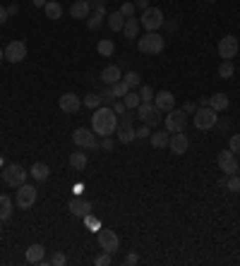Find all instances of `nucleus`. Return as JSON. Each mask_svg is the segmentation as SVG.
<instances>
[{
    "instance_id": "dca6fc26",
    "label": "nucleus",
    "mask_w": 240,
    "mask_h": 266,
    "mask_svg": "<svg viewBox=\"0 0 240 266\" xmlns=\"http://www.w3.org/2000/svg\"><path fill=\"white\" fill-rule=\"evenodd\" d=\"M115 137H118L120 144H130V141L137 139V130L130 125V115L123 117V125H118V130H115Z\"/></svg>"
},
{
    "instance_id": "3c124183",
    "label": "nucleus",
    "mask_w": 240,
    "mask_h": 266,
    "mask_svg": "<svg viewBox=\"0 0 240 266\" xmlns=\"http://www.w3.org/2000/svg\"><path fill=\"white\" fill-rule=\"evenodd\" d=\"M137 261H139V257H137V254H128V257H125V264H128V266L137 264Z\"/></svg>"
},
{
    "instance_id": "473e14b6",
    "label": "nucleus",
    "mask_w": 240,
    "mask_h": 266,
    "mask_svg": "<svg viewBox=\"0 0 240 266\" xmlns=\"http://www.w3.org/2000/svg\"><path fill=\"white\" fill-rule=\"evenodd\" d=\"M216 72H219V77H221V79H231L233 75H235V67H233L231 60H224V63L219 65V70H216Z\"/></svg>"
},
{
    "instance_id": "ddd939ff",
    "label": "nucleus",
    "mask_w": 240,
    "mask_h": 266,
    "mask_svg": "<svg viewBox=\"0 0 240 266\" xmlns=\"http://www.w3.org/2000/svg\"><path fill=\"white\" fill-rule=\"evenodd\" d=\"M216 163H219L221 173H226V175H235V173H238V161H235V154H233L231 149L219 151V156H216Z\"/></svg>"
},
{
    "instance_id": "f257e3e1",
    "label": "nucleus",
    "mask_w": 240,
    "mask_h": 266,
    "mask_svg": "<svg viewBox=\"0 0 240 266\" xmlns=\"http://www.w3.org/2000/svg\"><path fill=\"white\" fill-rule=\"evenodd\" d=\"M91 130L101 137H113L115 130H118V115L115 110L108 108V106H99L91 115Z\"/></svg>"
},
{
    "instance_id": "4d7b16f0",
    "label": "nucleus",
    "mask_w": 240,
    "mask_h": 266,
    "mask_svg": "<svg viewBox=\"0 0 240 266\" xmlns=\"http://www.w3.org/2000/svg\"><path fill=\"white\" fill-rule=\"evenodd\" d=\"M207 3H216V0H207Z\"/></svg>"
},
{
    "instance_id": "aec40b11",
    "label": "nucleus",
    "mask_w": 240,
    "mask_h": 266,
    "mask_svg": "<svg viewBox=\"0 0 240 266\" xmlns=\"http://www.w3.org/2000/svg\"><path fill=\"white\" fill-rule=\"evenodd\" d=\"M91 15V5H89V0H75L70 8V17L72 19H87Z\"/></svg>"
},
{
    "instance_id": "412c9836",
    "label": "nucleus",
    "mask_w": 240,
    "mask_h": 266,
    "mask_svg": "<svg viewBox=\"0 0 240 266\" xmlns=\"http://www.w3.org/2000/svg\"><path fill=\"white\" fill-rule=\"evenodd\" d=\"M123 79V70H120V65H108V67H104L101 70V82L104 84H115V82H120Z\"/></svg>"
},
{
    "instance_id": "13d9d810",
    "label": "nucleus",
    "mask_w": 240,
    "mask_h": 266,
    "mask_svg": "<svg viewBox=\"0 0 240 266\" xmlns=\"http://www.w3.org/2000/svg\"><path fill=\"white\" fill-rule=\"evenodd\" d=\"M238 175H240V165H238Z\"/></svg>"
},
{
    "instance_id": "e433bc0d",
    "label": "nucleus",
    "mask_w": 240,
    "mask_h": 266,
    "mask_svg": "<svg viewBox=\"0 0 240 266\" xmlns=\"http://www.w3.org/2000/svg\"><path fill=\"white\" fill-rule=\"evenodd\" d=\"M101 103H104L101 101V94H89L87 99H84V106H89V108H94V110L99 108Z\"/></svg>"
},
{
    "instance_id": "6e6552de",
    "label": "nucleus",
    "mask_w": 240,
    "mask_h": 266,
    "mask_svg": "<svg viewBox=\"0 0 240 266\" xmlns=\"http://www.w3.org/2000/svg\"><path fill=\"white\" fill-rule=\"evenodd\" d=\"M99 247L108 254H115L120 250V237L115 230H108V228H101L99 230Z\"/></svg>"
},
{
    "instance_id": "6e6d98bb",
    "label": "nucleus",
    "mask_w": 240,
    "mask_h": 266,
    "mask_svg": "<svg viewBox=\"0 0 240 266\" xmlns=\"http://www.w3.org/2000/svg\"><path fill=\"white\" fill-rule=\"evenodd\" d=\"M0 233H3V221H0Z\"/></svg>"
},
{
    "instance_id": "79ce46f5",
    "label": "nucleus",
    "mask_w": 240,
    "mask_h": 266,
    "mask_svg": "<svg viewBox=\"0 0 240 266\" xmlns=\"http://www.w3.org/2000/svg\"><path fill=\"white\" fill-rule=\"evenodd\" d=\"M111 108L115 110V115H125V113H128V106H125V103H123V99H118V101L113 103Z\"/></svg>"
},
{
    "instance_id": "de8ad7c7",
    "label": "nucleus",
    "mask_w": 240,
    "mask_h": 266,
    "mask_svg": "<svg viewBox=\"0 0 240 266\" xmlns=\"http://www.w3.org/2000/svg\"><path fill=\"white\" fill-rule=\"evenodd\" d=\"M101 149H104V151H113V139H111V137H104V141H101Z\"/></svg>"
},
{
    "instance_id": "58836bf2",
    "label": "nucleus",
    "mask_w": 240,
    "mask_h": 266,
    "mask_svg": "<svg viewBox=\"0 0 240 266\" xmlns=\"http://www.w3.org/2000/svg\"><path fill=\"white\" fill-rule=\"evenodd\" d=\"M123 79L128 82L130 89H137V86H139V75H137V72H128V75H123Z\"/></svg>"
},
{
    "instance_id": "1a4fd4ad",
    "label": "nucleus",
    "mask_w": 240,
    "mask_h": 266,
    "mask_svg": "<svg viewBox=\"0 0 240 266\" xmlns=\"http://www.w3.org/2000/svg\"><path fill=\"white\" fill-rule=\"evenodd\" d=\"M159 113H161V110L154 106V101L152 103H139V106H137V117L142 120L144 125H149V127L159 125Z\"/></svg>"
},
{
    "instance_id": "bb28decb",
    "label": "nucleus",
    "mask_w": 240,
    "mask_h": 266,
    "mask_svg": "<svg viewBox=\"0 0 240 266\" xmlns=\"http://www.w3.org/2000/svg\"><path fill=\"white\" fill-rule=\"evenodd\" d=\"M10 219H12V199L8 195H0V221L5 223Z\"/></svg>"
},
{
    "instance_id": "c85d7f7f",
    "label": "nucleus",
    "mask_w": 240,
    "mask_h": 266,
    "mask_svg": "<svg viewBox=\"0 0 240 266\" xmlns=\"http://www.w3.org/2000/svg\"><path fill=\"white\" fill-rule=\"evenodd\" d=\"M106 19H108V29H111V32H123V27H125V17L120 15V10L118 12H113V15H108Z\"/></svg>"
},
{
    "instance_id": "6ab92c4d",
    "label": "nucleus",
    "mask_w": 240,
    "mask_h": 266,
    "mask_svg": "<svg viewBox=\"0 0 240 266\" xmlns=\"http://www.w3.org/2000/svg\"><path fill=\"white\" fill-rule=\"evenodd\" d=\"M154 106H156L159 110H166L168 113V110L176 108V96L163 89V91H159V94H154Z\"/></svg>"
},
{
    "instance_id": "f704fd0d",
    "label": "nucleus",
    "mask_w": 240,
    "mask_h": 266,
    "mask_svg": "<svg viewBox=\"0 0 240 266\" xmlns=\"http://www.w3.org/2000/svg\"><path fill=\"white\" fill-rule=\"evenodd\" d=\"M139 99H142V103H152L154 101V89L152 86H139Z\"/></svg>"
},
{
    "instance_id": "72a5a7b5",
    "label": "nucleus",
    "mask_w": 240,
    "mask_h": 266,
    "mask_svg": "<svg viewBox=\"0 0 240 266\" xmlns=\"http://www.w3.org/2000/svg\"><path fill=\"white\" fill-rule=\"evenodd\" d=\"M111 91H113V96H115V99H123V96L130 91V86H128V82H125V79H120V82L111 84Z\"/></svg>"
},
{
    "instance_id": "a878e982",
    "label": "nucleus",
    "mask_w": 240,
    "mask_h": 266,
    "mask_svg": "<svg viewBox=\"0 0 240 266\" xmlns=\"http://www.w3.org/2000/svg\"><path fill=\"white\" fill-rule=\"evenodd\" d=\"M87 163H89V156L84 154V149H77L75 154H70V165L75 171H84Z\"/></svg>"
},
{
    "instance_id": "b1692460",
    "label": "nucleus",
    "mask_w": 240,
    "mask_h": 266,
    "mask_svg": "<svg viewBox=\"0 0 240 266\" xmlns=\"http://www.w3.org/2000/svg\"><path fill=\"white\" fill-rule=\"evenodd\" d=\"M123 34H125L128 41H135L137 34H139V19L137 17H128L125 19V27H123Z\"/></svg>"
},
{
    "instance_id": "423d86ee",
    "label": "nucleus",
    "mask_w": 240,
    "mask_h": 266,
    "mask_svg": "<svg viewBox=\"0 0 240 266\" xmlns=\"http://www.w3.org/2000/svg\"><path fill=\"white\" fill-rule=\"evenodd\" d=\"M216 120H219V115L211 106H202V108L195 110V127L197 130H211L216 125Z\"/></svg>"
},
{
    "instance_id": "4468645a",
    "label": "nucleus",
    "mask_w": 240,
    "mask_h": 266,
    "mask_svg": "<svg viewBox=\"0 0 240 266\" xmlns=\"http://www.w3.org/2000/svg\"><path fill=\"white\" fill-rule=\"evenodd\" d=\"M168 149L173 151L176 156H183V154H187V149H190V139H187L183 132H173L171 139H168Z\"/></svg>"
},
{
    "instance_id": "ea45409f",
    "label": "nucleus",
    "mask_w": 240,
    "mask_h": 266,
    "mask_svg": "<svg viewBox=\"0 0 240 266\" xmlns=\"http://www.w3.org/2000/svg\"><path fill=\"white\" fill-rule=\"evenodd\" d=\"M113 261V254H108V252H101V254H99V257L94 259V264L96 266H108Z\"/></svg>"
},
{
    "instance_id": "a211bd4d",
    "label": "nucleus",
    "mask_w": 240,
    "mask_h": 266,
    "mask_svg": "<svg viewBox=\"0 0 240 266\" xmlns=\"http://www.w3.org/2000/svg\"><path fill=\"white\" fill-rule=\"evenodd\" d=\"M24 257H27V264H43L46 261V247L43 245H29L27 252H24Z\"/></svg>"
},
{
    "instance_id": "2eb2a0df",
    "label": "nucleus",
    "mask_w": 240,
    "mask_h": 266,
    "mask_svg": "<svg viewBox=\"0 0 240 266\" xmlns=\"http://www.w3.org/2000/svg\"><path fill=\"white\" fill-rule=\"evenodd\" d=\"M67 209H70V213L75 219H84V216L91 213V202L82 199V197H72L70 204H67Z\"/></svg>"
},
{
    "instance_id": "09e8293b",
    "label": "nucleus",
    "mask_w": 240,
    "mask_h": 266,
    "mask_svg": "<svg viewBox=\"0 0 240 266\" xmlns=\"http://www.w3.org/2000/svg\"><path fill=\"white\" fill-rule=\"evenodd\" d=\"M183 110H185V113H187V115H190V113H195V110H197V106H195V103H192V101H187V103H185V106H183Z\"/></svg>"
},
{
    "instance_id": "9d476101",
    "label": "nucleus",
    "mask_w": 240,
    "mask_h": 266,
    "mask_svg": "<svg viewBox=\"0 0 240 266\" xmlns=\"http://www.w3.org/2000/svg\"><path fill=\"white\" fill-rule=\"evenodd\" d=\"M238 48H240L238 39L228 34V36H224V39L219 41V46H216V51H219V58H224V60H233V58L238 55Z\"/></svg>"
},
{
    "instance_id": "20e7f679",
    "label": "nucleus",
    "mask_w": 240,
    "mask_h": 266,
    "mask_svg": "<svg viewBox=\"0 0 240 266\" xmlns=\"http://www.w3.org/2000/svg\"><path fill=\"white\" fill-rule=\"evenodd\" d=\"M163 39H161L156 32H147L144 36H139V51L147 55H159L163 51Z\"/></svg>"
},
{
    "instance_id": "f8f14e48",
    "label": "nucleus",
    "mask_w": 240,
    "mask_h": 266,
    "mask_svg": "<svg viewBox=\"0 0 240 266\" xmlns=\"http://www.w3.org/2000/svg\"><path fill=\"white\" fill-rule=\"evenodd\" d=\"M185 125H187V113L185 110H168V115H166V130L171 134L173 132H183Z\"/></svg>"
},
{
    "instance_id": "cd10ccee",
    "label": "nucleus",
    "mask_w": 240,
    "mask_h": 266,
    "mask_svg": "<svg viewBox=\"0 0 240 266\" xmlns=\"http://www.w3.org/2000/svg\"><path fill=\"white\" fill-rule=\"evenodd\" d=\"M43 12H46L48 19H60L63 17V5L56 3V0H48L46 5H43Z\"/></svg>"
},
{
    "instance_id": "c03bdc74",
    "label": "nucleus",
    "mask_w": 240,
    "mask_h": 266,
    "mask_svg": "<svg viewBox=\"0 0 240 266\" xmlns=\"http://www.w3.org/2000/svg\"><path fill=\"white\" fill-rule=\"evenodd\" d=\"M84 223H87L89 228H96V230H101V223H99V219H94L91 213H89V216H84Z\"/></svg>"
},
{
    "instance_id": "4c0bfd02",
    "label": "nucleus",
    "mask_w": 240,
    "mask_h": 266,
    "mask_svg": "<svg viewBox=\"0 0 240 266\" xmlns=\"http://www.w3.org/2000/svg\"><path fill=\"white\" fill-rule=\"evenodd\" d=\"M135 3H123V5H120V15L125 17V19H128V17H135Z\"/></svg>"
},
{
    "instance_id": "5701e85b",
    "label": "nucleus",
    "mask_w": 240,
    "mask_h": 266,
    "mask_svg": "<svg viewBox=\"0 0 240 266\" xmlns=\"http://www.w3.org/2000/svg\"><path fill=\"white\" fill-rule=\"evenodd\" d=\"M29 175H32V178H34L36 182H46L48 178H51V168H48L46 163H41V161H39V163H34V165H32Z\"/></svg>"
},
{
    "instance_id": "a19ab883",
    "label": "nucleus",
    "mask_w": 240,
    "mask_h": 266,
    "mask_svg": "<svg viewBox=\"0 0 240 266\" xmlns=\"http://www.w3.org/2000/svg\"><path fill=\"white\" fill-rule=\"evenodd\" d=\"M228 149H231L235 156H240V132L231 137V141H228Z\"/></svg>"
},
{
    "instance_id": "5fc2aeb1",
    "label": "nucleus",
    "mask_w": 240,
    "mask_h": 266,
    "mask_svg": "<svg viewBox=\"0 0 240 266\" xmlns=\"http://www.w3.org/2000/svg\"><path fill=\"white\" fill-rule=\"evenodd\" d=\"M3 58H5V51H3V48H0V60H3Z\"/></svg>"
},
{
    "instance_id": "603ef678",
    "label": "nucleus",
    "mask_w": 240,
    "mask_h": 266,
    "mask_svg": "<svg viewBox=\"0 0 240 266\" xmlns=\"http://www.w3.org/2000/svg\"><path fill=\"white\" fill-rule=\"evenodd\" d=\"M135 8L147 10V8H149V0H135Z\"/></svg>"
},
{
    "instance_id": "8fccbe9b",
    "label": "nucleus",
    "mask_w": 240,
    "mask_h": 266,
    "mask_svg": "<svg viewBox=\"0 0 240 266\" xmlns=\"http://www.w3.org/2000/svg\"><path fill=\"white\" fill-rule=\"evenodd\" d=\"M8 17H10V12L5 8H3V5H0V24H5L8 22Z\"/></svg>"
},
{
    "instance_id": "4be33fe9",
    "label": "nucleus",
    "mask_w": 240,
    "mask_h": 266,
    "mask_svg": "<svg viewBox=\"0 0 240 266\" xmlns=\"http://www.w3.org/2000/svg\"><path fill=\"white\" fill-rule=\"evenodd\" d=\"M168 139H171V132H168V130H156V132L149 134V141H152L154 149H163V147H168Z\"/></svg>"
},
{
    "instance_id": "a18cd8bd",
    "label": "nucleus",
    "mask_w": 240,
    "mask_h": 266,
    "mask_svg": "<svg viewBox=\"0 0 240 266\" xmlns=\"http://www.w3.org/2000/svg\"><path fill=\"white\" fill-rule=\"evenodd\" d=\"M113 99H115V96H113L111 86H108V89H104V91H101V101H104V103H113Z\"/></svg>"
},
{
    "instance_id": "2f4dec72",
    "label": "nucleus",
    "mask_w": 240,
    "mask_h": 266,
    "mask_svg": "<svg viewBox=\"0 0 240 266\" xmlns=\"http://www.w3.org/2000/svg\"><path fill=\"white\" fill-rule=\"evenodd\" d=\"M104 19H106V12H91V15L87 17V27L91 29V32H96V29L101 27Z\"/></svg>"
},
{
    "instance_id": "f3484780",
    "label": "nucleus",
    "mask_w": 240,
    "mask_h": 266,
    "mask_svg": "<svg viewBox=\"0 0 240 266\" xmlns=\"http://www.w3.org/2000/svg\"><path fill=\"white\" fill-rule=\"evenodd\" d=\"M58 106H60L63 113H77V110L82 108V101H80V96L77 94L67 91V94H63L60 99H58Z\"/></svg>"
},
{
    "instance_id": "864d4df0",
    "label": "nucleus",
    "mask_w": 240,
    "mask_h": 266,
    "mask_svg": "<svg viewBox=\"0 0 240 266\" xmlns=\"http://www.w3.org/2000/svg\"><path fill=\"white\" fill-rule=\"evenodd\" d=\"M46 3H48V0H34V5H36V8H43Z\"/></svg>"
},
{
    "instance_id": "49530a36",
    "label": "nucleus",
    "mask_w": 240,
    "mask_h": 266,
    "mask_svg": "<svg viewBox=\"0 0 240 266\" xmlns=\"http://www.w3.org/2000/svg\"><path fill=\"white\" fill-rule=\"evenodd\" d=\"M149 125H142L139 127V130H137V139H147V137H149Z\"/></svg>"
},
{
    "instance_id": "c9c22d12",
    "label": "nucleus",
    "mask_w": 240,
    "mask_h": 266,
    "mask_svg": "<svg viewBox=\"0 0 240 266\" xmlns=\"http://www.w3.org/2000/svg\"><path fill=\"white\" fill-rule=\"evenodd\" d=\"M226 187L231 189V192H235V195H240V175H228Z\"/></svg>"
},
{
    "instance_id": "393cba45",
    "label": "nucleus",
    "mask_w": 240,
    "mask_h": 266,
    "mask_svg": "<svg viewBox=\"0 0 240 266\" xmlns=\"http://www.w3.org/2000/svg\"><path fill=\"white\" fill-rule=\"evenodd\" d=\"M209 106L216 110V113H221V110H228V106H231V101H228V96L226 94H214V96H209Z\"/></svg>"
},
{
    "instance_id": "9b49d317",
    "label": "nucleus",
    "mask_w": 240,
    "mask_h": 266,
    "mask_svg": "<svg viewBox=\"0 0 240 266\" xmlns=\"http://www.w3.org/2000/svg\"><path fill=\"white\" fill-rule=\"evenodd\" d=\"M24 58H27V43L24 41H10L8 46H5V60L8 63H12V65H17V63H22Z\"/></svg>"
},
{
    "instance_id": "37998d69",
    "label": "nucleus",
    "mask_w": 240,
    "mask_h": 266,
    "mask_svg": "<svg viewBox=\"0 0 240 266\" xmlns=\"http://www.w3.org/2000/svg\"><path fill=\"white\" fill-rule=\"evenodd\" d=\"M65 261H67L65 252H56V254L51 257V264H53V266H60V264H65Z\"/></svg>"
},
{
    "instance_id": "7c9ffc66",
    "label": "nucleus",
    "mask_w": 240,
    "mask_h": 266,
    "mask_svg": "<svg viewBox=\"0 0 240 266\" xmlns=\"http://www.w3.org/2000/svg\"><path fill=\"white\" fill-rule=\"evenodd\" d=\"M123 103H125V106H128V110L137 108V106H139V103H142V99H139V91H132V89H130L128 94L123 96Z\"/></svg>"
},
{
    "instance_id": "7ed1b4c3",
    "label": "nucleus",
    "mask_w": 240,
    "mask_h": 266,
    "mask_svg": "<svg viewBox=\"0 0 240 266\" xmlns=\"http://www.w3.org/2000/svg\"><path fill=\"white\" fill-rule=\"evenodd\" d=\"M139 24H142L147 32H159L161 27H163V12L161 8H149L142 10V17H139Z\"/></svg>"
},
{
    "instance_id": "0eeeda50",
    "label": "nucleus",
    "mask_w": 240,
    "mask_h": 266,
    "mask_svg": "<svg viewBox=\"0 0 240 266\" xmlns=\"http://www.w3.org/2000/svg\"><path fill=\"white\" fill-rule=\"evenodd\" d=\"M36 197H39V189L34 187V185H19L17 187V197H15V202L19 209H32L34 204H36Z\"/></svg>"
},
{
    "instance_id": "f03ea898",
    "label": "nucleus",
    "mask_w": 240,
    "mask_h": 266,
    "mask_svg": "<svg viewBox=\"0 0 240 266\" xmlns=\"http://www.w3.org/2000/svg\"><path fill=\"white\" fill-rule=\"evenodd\" d=\"M27 175H29V173L24 171L19 163L5 165L3 173H0V178H3V182H5L8 187H19V185H24V182H27Z\"/></svg>"
},
{
    "instance_id": "39448f33",
    "label": "nucleus",
    "mask_w": 240,
    "mask_h": 266,
    "mask_svg": "<svg viewBox=\"0 0 240 266\" xmlns=\"http://www.w3.org/2000/svg\"><path fill=\"white\" fill-rule=\"evenodd\" d=\"M72 141L77 144V149H99V141H96V132L87 130V127H77L72 132Z\"/></svg>"
},
{
    "instance_id": "c756f323",
    "label": "nucleus",
    "mask_w": 240,
    "mask_h": 266,
    "mask_svg": "<svg viewBox=\"0 0 240 266\" xmlns=\"http://www.w3.org/2000/svg\"><path fill=\"white\" fill-rule=\"evenodd\" d=\"M96 51H99V55H104V58H111L115 53V43L111 39H101L96 43Z\"/></svg>"
}]
</instances>
